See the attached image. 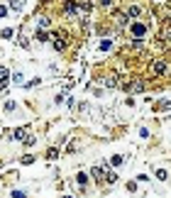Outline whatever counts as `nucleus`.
Segmentation results:
<instances>
[{
	"mask_svg": "<svg viewBox=\"0 0 171 198\" xmlns=\"http://www.w3.org/2000/svg\"><path fill=\"white\" fill-rule=\"evenodd\" d=\"M132 35H134L137 39H139V37H144V35H147V25H142V22H134V25H132Z\"/></svg>",
	"mask_w": 171,
	"mask_h": 198,
	"instance_id": "1",
	"label": "nucleus"
},
{
	"mask_svg": "<svg viewBox=\"0 0 171 198\" xmlns=\"http://www.w3.org/2000/svg\"><path fill=\"white\" fill-rule=\"evenodd\" d=\"M51 39H54V47H56V49H59V51H64V49H66V42H64V39H61L59 35H54Z\"/></svg>",
	"mask_w": 171,
	"mask_h": 198,
	"instance_id": "2",
	"label": "nucleus"
},
{
	"mask_svg": "<svg viewBox=\"0 0 171 198\" xmlns=\"http://www.w3.org/2000/svg\"><path fill=\"white\" fill-rule=\"evenodd\" d=\"M154 73H156V76L166 73V64H164V61H156V64H154Z\"/></svg>",
	"mask_w": 171,
	"mask_h": 198,
	"instance_id": "3",
	"label": "nucleus"
},
{
	"mask_svg": "<svg viewBox=\"0 0 171 198\" xmlns=\"http://www.w3.org/2000/svg\"><path fill=\"white\" fill-rule=\"evenodd\" d=\"M91 174H93V179H95V181H103V179H105V176H103V169H100V166H93V169H91Z\"/></svg>",
	"mask_w": 171,
	"mask_h": 198,
	"instance_id": "4",
	"label": "nucleus"
},
{
	"mask_svg": "<svg viewBox=\"0 0 171 198\" xmlns=\"http://www.w3.org/2000/svg\"><path fill=\"white\" fill-rule=\"evenodd\" d=\"M76 183H78V186H81V188H83V186H86V183H88V176H86L83 171H81V174H76Z\"/></svg>",
	"mask_w": 171,
	"mask_h": 198,
	"instance_id": "5",
	"label": "nucleus"
},
{
	"mask_svg": "<svg viewBox=\"0 0 171 198\" xmlns=\"http://www.w3.org/2000/svg\"><path fill=\"white\" fill-rule=\"evenodd\" d=\"M125 15H127V17H139V15H142V10H139V8H129Z\"/></svg>",
	"mask_w": 171,
	"mask_h": 198,
	"instance_id": "6",
	"label": "nucleus"
},
{
	"mask_svg": "<svg viewBox=\"0 0 171 198\" xmlns=\"http://www.w3.org/2000/svg\"><path fill=\"white\" fill-rule=\"evenodd\" d=\"M27 137V130H15V140H25Z\"/></svg>",
	"mask_w": 171,
	"mask_h": 198,
	"instance_id": "7",
	"label": "nucleus"
},
{
	"mask_svg": "<svg viewBox=\"0 0 171 198\" xmlns=\"http://www.w3.org/2000/svg\"><path fill=\"white\" fill-rule=\"evenodd\" d=\"M110 164H113V166H120V164H122V156H120V154H115L113 159H110Z\"/></svg>",
	"mask_w": 171,
	"mask_h": 198,
	"instance_id": "8",
	"label": "nucleus"
},
{
	"mask_svg": "<svg viewBox=\"0 0 171 198\" xmlns=\"http://www.w3.org/2000/svg\"><path fill=\"white\" fill-rule=\"evenodd\" d=\"M156 176H159L161 181H166L169 179V174H166V169H159V171H156Z\"/></svg>",
	"mask_w": 171,
	"mask_h": 198,
	"instance_id": "9",
	"label": "nucleus"
},
{
	"mask_svg": "<svg viewBox=\"0 0 171 198\" xmlns=\"http://www.w3.org/2000/svg\"><path fill=\"white\" fill-rule=\"evenodd\" d=\"M110 47H113L110 39H103V42H100V49H110Z\"/></svg>",
	"mask_w": 171,
	"mask_h": 198,
	"instance_id": "10",
	"label": "nucleus"
},
{
	"mask_svg": "<svg viewBox=\"0 0 171 198\" xmlns=\"http://www.w3.org/2000/svg\"><path fill=\"white\" fill-rule=\"evenodd\" d=\"M108 181L115 183V181H118V174H115V171H108Z\"/></svg>",
	"mask_w": 171,
	"mask_h": 198,
	"instance_id": "11",
	"label": "nucleus"
},
{
	"mask_svg": "<svg viewBox=\"0 0 171 198\" xmlns=\"http://www.w3.org/2000/svg\"><path fill=\"white\" fill-rule=\"evenodd\" d=\"M37 39H39V42H46V39H49V37H46V35H44V32H42V30H39V32H37Z\"/></svg>",
	"mask_w": 171,
	"mask_h": 198,
	"instance_id": "12",
	"label": "nucleus"
},
{
	"mask_svg": "<svg viewBox=\"0 0 171 198\" xmlns=\"http://www.w3.org/2000/svg\"><path fill=\"white\" fill-rule=\"evenodd\" d=\"M12 198H27V193H22V191H12Z\"/></svg>",
	"mask_w": 171,
	"mask_h": 198,
	"instance_id": "13",
	"label": "nucleus"
},
{
	"mask_svg": "<svg viewBox=\"0 0 171 198\" xmlns=\"http://www.w3.org/2000/svg\"><path fill=\"white\" fill-rule=\"evenodd\" d=\"M8 15V8H5V5H0V17H5Z\"/></svg>",
	"mask_w": 171,
	"mask_h": 198,
	"instance_id": "14",
	"label": "nucleus"
},
{
	"mask_svg": "<svg viewBox=\"0 0 171 198\" xmlns=\"http://www.w3.org/2000/svg\"><path fill=\"white\" fill-rule=\"evenodd\" d=\"M110 3H113V0H100V5H103V8H110Z\"/></svg>",
	"mask_w": 171,
	"mask_h": 198,
	"instance_id": "15",
	"label": "nucleus"
}]
</instances>
